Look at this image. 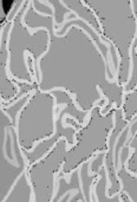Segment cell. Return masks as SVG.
Instances as JSON below:
<instances>
[{"label":"cell","instance_id":"6da1fadb","mask_svg":"<svg viewBox=\"0 0 137 202\" xmlns=\"http://www.w3.org/2000/svg\"><path fill=\"white\" fill-rule=\"evenodd\" d=\"M13 5V1H2V8H4V11H5V13H8V11H10V8H11V6Z\"/></svg>","mask_w":137,"mask_h":202}]
</instances>
